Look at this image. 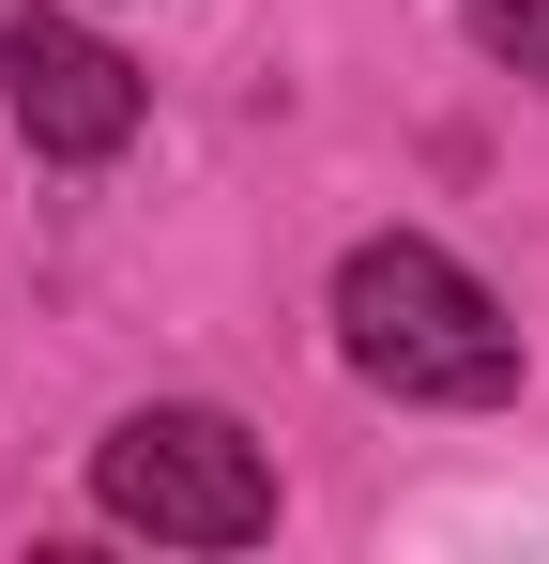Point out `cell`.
Returning <instances> with one entry per match:
<instances>
[{
	"mask_svg": "<svg viewBox=\"0 0 549 564\" xmlns=\"http://www.w3.org/2000/svg\"><path fill=\"white\" fill-rule=\"evenodd\" d=\"M336 351H352V381L412 397V412H488V397H519V321L458 275L443 245H412V229H381V245L336 260Z\"/></svg>",
	"mask_w": 549,
	"mask_h": 564,
	"instance_id": "1",
	"label": "cell"
},
{
	"mask_svg": "<svg viewBox=\"0 0 549 564\" xmlns=\"http://www.w3.org/2000/svg\"><path fill=\"white\" fill-rule=\"evenodd\" d=\"M92 503L122 519V534H153V550H260L274 534V458L229 427V412H122L107 443H92Z\"/></svg>",
	"mask_w": 549,
	"mask_h": 564,
	"instance_id": "2",
	"label": "cell"
},
{
	"mask_svg": "<svg viewBox=\"0 0 549 564\" xmlns=\"http://www.w3.org/2000/svg\"><path fill=\"white\" fill-rule=\"evenodd\" d=\"M0 107H15V138L46 153V169H107L122 138H138V62L107 46V31H77V15H15L0 31Z\"/></svg>",
	"mask_w": 549,
	"mask_h": 564,
	"instance_id": "3",
	"label": "cell"
},
{
	"mask_svg": "<svg viewBox=\"0 0 549 564\" xmlns=\"http://www.w3.org/2000/svg\"><path fill=\"white\" fill-rule=\"evenodd\" d=\"M458 15H473V46H488L504 77H535V93H549V0H458Z\"/></svg>",
	"mask_w": 549,
	"mask_h": 564,
	"instance_id": "4",
	"label": "cell"
}]
</instances>
